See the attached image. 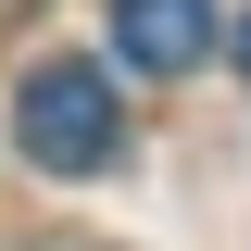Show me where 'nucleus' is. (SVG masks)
<instances>
[{
  "label": "nucleus",
  "mask_w": 251,
  "mask_h": 251,
  "mask_svg": "<svg viewBox=\"0 0 251 251\" xmlns=\"http://www.w3.org/2000/svg\"><path fill=\"white\" fill-rule=\"evenodd\" d=\"M113 50L138 75H188L214 50V0H113Z\"/></svg>",
  "instance_id": "nucleus-2"
},
{
  "label": "nucleus",
  "mask_w": 251,
  "mask_h": 251,
  "mask_svg": "<svg viewBox=\"0 0 251 251\" xmlns=\"http://www.w3.org/2000/svg\"><path fill=\"white\" fill-rule=\"evenodd\" d=\"M226 50H239V75H251V13H239V25H226Z\"/></svg>",
  "instance_id": "nucleus-3"
},
{
  "label": "nucleus",
  "mask_w": 251,
  "mask_h": 251,
  "mask_svg": "<svg viewBox=\"0 0 251 251\" xmlns=\"http://www.w3.org/2000/svg\"><path fill=\"white\" fill-rule=\"evenodd\" d=\"M13 138H25V163H50V176H100V163L126 151V100H113L100 63H25Z\"/></svg>",
  "instance_id": "nucleus-1"
}]
</instances>
